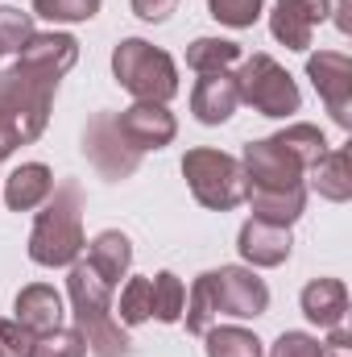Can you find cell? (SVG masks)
<instances>
[{
	"mask_svg": "<svg viewBox=\"0 0 352 357\" xmlns=\"http://www.w3.org/2000/svg\"><path fill=\"white\" fill-rule=\"evenodd\" d=\"M112 282L83 262H71L67 274V295H71V312H75V328L79 337L88 341L91 357H129L133 354V341L125 333V324L112 316Z\"/></svg>",
	"mask_w": 352,
	"mask_h": 357,
	"instance_id": "1",
	"label": "cell"
},
{
	"mask_svg": "<svg viewBox=\"0 0 352 357\" xmlns=\"http://www.w3.org/2000/svg\"><path fill=\"white\" fill-rule=\"evenodd\" d=\"M88 250V237H83V191L79 183H54L50 199L42 204L38 220H33V233H29V258L46 270L71 266L79 262V254Z\"/></svg>",
	"mask_w": 352,
	"mask_h": 357,
	"instance_id": "2",
	"label": "cell"
},
{
	"mask_svg": "<svg viewBox=\"0 0 352 357\" xmlns=\"http://www.w3.org/2000/svg\"><path fill=\"white\" fill-rule=\"evenodd\" d=\"M54 91H58L54 75L33 71L25 63H13L8 71H0V121L8 125L17 146H29V142H38L46 133Z\"/></svg>",
	"mask_w": 352,
	"mask_h": 357,
	"instance_id": "3",
	"label": "cell"
},
{
	"mask_svg": "<svg viewBox=\"0 0 352 357\" xmlns=\"http://www.w3.org/2000/svg\"><path fill=\"white\" fill-rule=\"evenodd\" d=\"M112 75L116 84L129 91L133 100H150V104H170L178 96V67L175 59L145 42V38H125L112 50Z\"/></svg>",
	"mask_w": 352,
	"mask_h": 357,
	"instance_id": "4",
	"label": "cell"
},
{
	"mask_svg": "<svg viewBox=\"0 0 352 357\" xmlns=\"http://www.w3.org/2000/svg\"><path fill=\"white\" fill-rule=\"evenodd\" d=\"M182 175H186L191 195L211 212H232L249 195V178H245L241 158H232L224 150H211V146L186 150L182 154Z\"/></svg>",
	"mask_w": 352,
	"mask_h": 357,
	"instance_id": "5",
	"label": "cell"
},
{
	"mask_svg": "<svg viewBox=\"0 0 352 357\" xmlns=\"http://www.w3.org/2000/svg\"><path fill=\"white\" fill-rule=\"evenodd\" d=\"M237 88H241V100H245L253 112L273 116V121H282V116H290V112L303 108L298 84H294L290 71H286L278 59H269V54H249V59L241 63Z\"/></svg>",
	"mask_w": 352,
	"mask_h": 357,
	"instance_id": "6",
	"label": "cell"
},
{
	"mask_svg": "<svg viewBox=\"0 0 352 357\" xmlns=\"http://www.w3.org/2000/svg\"><path fill=\"white\" fill-rule=\"evenodd\" d=\"M83 154H88V162L108 183H120V178H129L141 167V154L116 129V112H95L88 121V129H83Z\"/></svg>",
	"mask_w": 352,
	"mask_h": 357,
	"instance_id": "7",
	"label": "cell"
},
{
	"mask_svg": "<svg viewBox=\"0 0 352 357\" xmlns=\"http://www.w3.org/2000/svg\"><path fill=\"white\" fill-rule=\"evenodd\" d=\"M241 167L249 178V191H290V187H303V175H307L303 162L278 137L249 142L241 154Z\"/></svg>",
	"mask_w": 352,
	"mask_h": 357,
	"instance_id": "8",
	"label": "cell"
},
{
	"mask_svg": "<svg viewBox=\"0 0 352 357\" xmlns=\"http://www.w3.org/2000/svg\"><path fill=\"white\" fill-rule=\"evenodd\" d=\"M307 79L315 84L319 100L328 104L332 121L352 129V59L344 50H319L307 59Z\"/></svg>",
	"mask_w": 352,
	"mask_h": 357,
	"instance_id": "9",
	"label": "cell"
},
{
	"mask_svg": "<svg viewBox=\"0 0 352 357\" xmlns=\"http://www.w3.org/2000/svg\"><path fill=\"white\" fill-rule=\"evenodd\" d=\"M216 274V299H220V316L232 320H257L269 307V287L257 278L253 266H220Z\"/></svg>",
	"mask_w": 352,
	"mask_h": 357,
	"instance_id": "10",
	"label": "cell"
},
{
	"mask_svg": "<svg viewBox=\"0 0 352 357\" xmlns=\"http://www.w3.org/2000/svg\"><path fill=\"white\" fill-rule=\"evenodd\" d=\"M116 129L120 137L137 150V154H150V150H162L178 137V121L166 104H150V100H137L129 104L125 112H116Z\"/></svg>",
	"mask_w": 352,
	"mask_h": 357,
	"instance_id": "11",
	"label": "cell"
},
{
	"mask_svg": "<svg viewBox=\"0 0 352 357\" xmlns=\"http://www.w3.org/2000/svg\"><path fill=\"white\" fill-rule=\"evenodd\" d=\"M332 13V0H273L269 13V33L286 50H311L315 25H323Z\"/></svg>",
	"mask_w": 352,
	"mask_h": 357,
	"instance_id": "12",
	"label": "cell"
},
{
	"mask_svg": "<svg viewBox=\"0 0 352 357\" xmlns=\"http://www.w3.org/2000/svg\"><path fill=\"white\" fill-rule=\"evenodd\" d=\"M237 250H241L245 266L273 270V266H282V262L290 258L294 237H290V229H282V225H265V220H257V216H253V220H245V225H241Z\"/></svg>",
	"mask_w": 352,
	"mask_h": 357,
	"instance_id": "13",
	"label": "cell"
},
{
	"mask_svg": "<svg viewBox=\"0 0 352 357\" xmlns=\"http://www.w3.org/2000/svg\"><path fill=\"white\" fill-rule=\"evenodd\" d=\"M237 108H241V88H237L232 71L199 75V84L191 91V112H195L199 125H224Z\"/></svg>",
	"mask_w": 352,
	"mask_h": 357,
	"instance_id": "14",
	"label": "cell"
},
{
	"mask_svg": "<svg viewBox=\"0 0 352 357\" xmlns=\"http://www.w3.org/2000/svg\"><path fill=\"white\" fill-rule=\"evenodd\" d=\"M17 63L63 79V75L79 63V42H75L71 33H33V38L17 50Z\"/></svg>",
	"mask_w": 352,
	"mask_h": 357,
	"instance_id": "15",
	"label": "cell"
},
{
	"mask_svg": "<svg viewBox=\"0 0 352 357\" xmlns=\"http://www.w3.org/2000/svg\"><path fill=\"white\" fill-rule=\"evenodd\" d=\"M13 312H17L13 320H17L21 328H29L33 337L63 328V295H58L50 282H29V287H21Z\"/></svg>",
	"mask_w": 352,
	"mask_h": 357,
	"instance_id": "16",
	"label": "cell"
},
{
	"mask_svg": "<svg viewBox=\"0 0 352 357\" xmlns=\"http://www.w3.org/2000/svg\"><path fill=\"white\" fill-rule=\"evenodd\" d=\"M298 307L315 328H336L349 320V287L340 278H311L298 295Z\"/></svg>",
	"mask_w": 352,
	"mask_h": 357,
	"instance_id": "17",
	"label": "cell"
},
{
	"mask_svg": "<svg viewBox=\"0 0 352 357\" xmlns=\"http://www.w3.org/2000/svg\"><path fill=\"white\" fill-rule=\"evenodd\" d=\"M50 191H54V171L46 162H21L4 183V204L13 212H33L50 199Z\"/></svg>",
	"mask_w": 352,
	"mask_h": 357,
	"instance_id": "18",
	"label": "cell"
},
{
	"mask_svg": "<svg viewBox=\"0 0 352 357\" xmlns=\"http://www.w3.org/2000/svg\"><path fill=\"white\" fill-rule=\"evenodd\" d=\"M88 262L116 287V282L129 274V266H133V245H129V237H125L120 229H104V233L91 237Z\"/></svg>",
	"mask_w": 352,
	"mask_h": 357,
	"instance_id": "19",
	"label": "cell"
},
{
	"mask_svg": "<svg viewBox=\"0 0 352 357\" xmlns=\"http://www.w3.org/2000/svg\"><path fill=\"white\" fill-rule=\"evenodd\" d=\"M311 187L332 199V204H349L352 199V167H349V150H328L315 167H311Z\"/></svg>",
	"mask_w": 352,
	"mask_h": 357,
	"instance_id": "20",
	"label": "cell"
},
{
	"mask_svg": "<svg viewBox=\"0 0 352 357\" xmlns=\"http://www.w3.org/2000/svg\"><path fill=\"white\" fill-rule=\"evenodd\" d=\"M245 199L253 204V216L257 220L290 229L303 216V208H307V187H290V191H249Z\"/></svg>",
	"mask_w": 352,
	"mask_h": 357,
	"instance_id": "21",
	"label": "cell"
},
{
	"mask_svg": "<svg viewBox=\"0 0 352 357\" xmlns=\"http://www.w3.org/2000/svg\"><path fill=\"white\" fill-rule=\"evenodd\" d=\"M182 320H186V333H195V337H203L220 320V299H216V274L211 270L195 278V287L182 303Z\"/></svg>",
	"mask_w": 352,
	"mask_h": 357,
	"instance_id": "22",
	"label": "cell"
},
{
	"mask_svg": "<svg viewBox=\"0 0 352 357\" xmlns=\"http://www.w3.org/2000/svg\"><path fill=\"white\" fill-rule=\"evenodd\" d=\"M232 63H241V46L228 38H195L186 46V67L195 75H211V71H228Z\"/></svg>",
	"mask_w": 352,
	"mask_h": 357,
	"instance_id": "23",
	"label": "cell"
},
{
	"mask_svg": "<svg viewBox=\"0 0 352 357\" xmlns=\"http://www.w3.org/2000/svg\"><path fill=\"white\" fill-rule=\"evenodd\" d=\"M203 354L207 357H265L262 341L249 333V328H241V324H224V328H207L203 333Z\"/></svg>",
	"mask_w": 352,
	"mask_h": 357,
	"instance_id": "24",
	"label": "cell"
},
{
	"mask_svg": "<svg viewBox=\"0 0 352 357\" xmlns=\"http://www.w3.org/2000/svg\"><path fill=\"white\" fill-rule=\"evenodd\" d=\"M273 137H278V142H282V146H286L298 162H303V171H311V167H315V162L332 150V146H328V137L319 133V125H307V121L286 125V129H282V133H273Z\"/></svg>",
	"mask_w": 352,
	"mask_h": 357,
	"instance_id": "25",
	"label": "cell"
},
{
	"mask_svg": "<svg viewBox=\"0 0 352 357\" xmlns=\"http://www.w3.org/2000/svg\"><path fill=\"white\" fill-rule=\"evenodd\" d=\"M150 282H154V307H150V320L178 324V320H182V303H186V287L178 282V274L175 270H158Z\"/></svg>",
	"mask_w": 352,
	"mask_h": 357,
	"instance_id": "26",
	"label": "cell"
},
{
	"mask_svg": "<svg viewBox=\"0 0 352 357\" xmlns=\"http://www.w3.org/2000/svg\"><path fill=\"white\" fill-rule=\"evenodd\" d=\"M150 307H154V282L150 278H129L125 291H120V324L125 328H137L150 320Z\"/></svg>",
	"mask_w": 352,
	"mask_h": 357,
	"instance_id": "27",
	"label": "cell"
},
{
	"mask_svg": "<svg viewBox=\"0 0 352 357\" xmlns=\"http://www.w3.org/2000/svg\"><path fill=\"white\" fill-rule=\"evenodd\" d=\"M29 357H88V341L79 337V328H54L33 337Z\"/></svg>",
	"mask_w": 352,
	"mask_h": 357,
	"instance_id": "28",
	"label": "cell"
},
{
	"mask_svg": "<svg viewBox=\"0 0 352 357\" xmlns=\"http://www.w3.org/2000/svg\"><path fill=\"white\" fill-rule=\"evenodd\" d=\"M207 13L228 29H253L265 13V0H207Z\"/></svg>",
	"mask_w": 352,
	"mask_h": 357,
	"instance_id": "29",
	"label": "cell"
},
{
	"mask_svg": "<svg viewBox=\"0 0 352 357\" xmlns=\"http://www.w3.org/2000/svg\"><path fill=\"white\" fill-rule=\"evenodd\" d=\"M104 0H33V17L58 21V25H75V21H91L99 13Z\"/></svg>",
	"mask_w": 352,
	"mask_h": 357,
	"instance_id": "30",
	"label": "cell"
},
{
	"mask_svg": "<svg viewBox=\"0 0 352 357\" xmlns=\"http://www.w3.org/2000/svg\"><path fill=\"white\" fill-rule=\"evenodd\" d=\"M33 33H38L33 29V13H21L13 4H0V46H4V54L8 50H21Z\"/></svg>",
	"mask_w": 352,
	"mask_h": 357,
	"instance_id": "31",
	"label": "cell"
},
{
	"mask_svg": "<svg viewBox=\"0 0 352 357\" xmlns=\"http://www.w3.org/2000/svg\"><path fill=\"white\" fill-rule=\"evenodd\" d=\"M269 357H328L323 341L311 337V333H282L273 345H269Z\"/></svg>",
	"mask_w": 352,
	"mask_h": 357,
	"instance_id": "32",
	"label": "cell"
},
{
	"mask_svg": "<svg viewBox=\"0 0 352 357\" xmlns=\"http://www.w3.org/2000/svg\"><path fill=\"white\" fill-rule=\"evenodd\" d=\"M33 333L21 328L17 320H0V357H29Z\"/></svg>",
	"mask_w": 352,
	"mask_h": 357,
	"instance_id": "33",
	"label": "cell"
},
{
	"mask_svg": "<svg viewBox=\"0 0 352 357\" xmlns=\"http://www.w3.org/2000/svg\"><path fill=\"white\" fill-rule=\"evenodd\" d=\"M175 8H178V0H133V13H137L141 21H154V25L166 21Z\"/></svg>",
	"mask_w": 352,
	"mask_h": 357,
	"instance_id": "34",
	"label": "cell"
},
{
	"mask_svg": "<svg viewBox=\"0 0 352 357\" xmlns=\"http://www.w3.org/2000/svg\"><path fill=\"white\" fill-rule=\"evenodd\" d=\"M332 13H336V25H340V33H352V0H336V8H332Z\"/></svg>",
	"mask_w": 352,
	"mask_h": 357,
	"instance_id": "35",
	"label": "cell"
},
{
	"mask_svg": "<svg viewBox=\"0 0 352 357\" xmlns=\"http://www.w3.org/2000/svg\"><path fill=\"white\" fill-rule=\"evenodd\" d=\"M13 150H17V137H13V133H8V125L0 121V162H4Z\"/></svg>",
	"mask_w": 352,
	"mask_h": 357,
	"instance_id": "36",
	"label": "cell"
},
{
	"mask_svg": "<svg viewBox=\"0 0 352 357\" xmlns=\"http://www.w3.org/2000/svg\"><path fill=\"white\" fill-rule=\"evenodd\" d=\"M332 357H349V354H332Z\"/></svg>",
	"mask_w": 352,
	"mask_h": 357,
	"instance_id": "37",
	"label": "cell"
},
{
	"mask_svg": "<svg viewBox=\"0 0 352 357\" xmlns=\"http://www.w3.org/2000/svg\"><path fill=\"white\" fill-rule=\"evenodd\" d=\"M0 59H4V46H0Z\"/></svg>",
	"mask_w": 352,
	"mask_h": 357,
	"instance_id": "38",
	"label": "cell"
}]
</instances>
